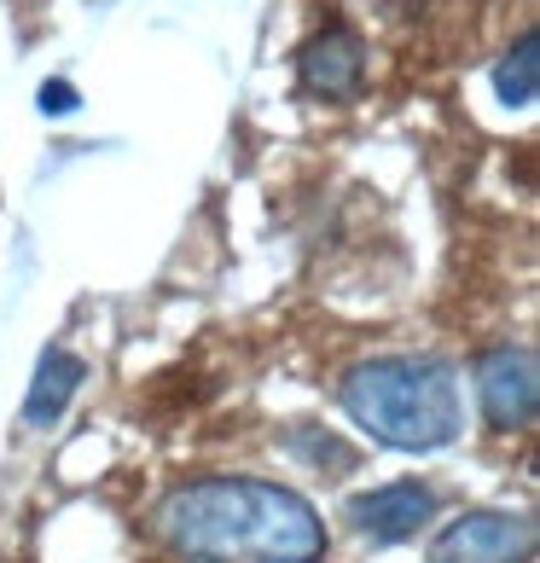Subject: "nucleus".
<instances>
[{
  "label": "nucleus",
  "mask_w": 540,
  "mask_h": 563,
  "mask_svg": "<svg viewBox=\"0 0 540 563\" xmlns=\"http://www.w3.org/2000/svg\"><path fill=\"white\" fill-rule=\"evenodd\" d=\"M157 540L192 563H315L326 534L302 494L279 483H216L175 488L152 517Z\"/></svg>",
  "instance_id": "nucleus-1"
},
{
  "label": "nucleus",
  "mask_w": 540,
  "mask_h": 563,
  "mask_svg": "<svg viewBox=\"0 0 540 563\" xmlns=\"http://www.w3.org/2000/svg\"><path fill=\"white\" fill-rule=\"evenodd\" d=\"M343 407L361 430L389 448H442L460 430V384L448 361L430 354H396V361H366L343 378Z\"/></svg>",
  "instance_id": "nucleus-2"
},
{
  "label": "nucleus",
  "mask_w": 540,
  "mask_h": 563,
  "mask_svg": "<svg viewBox=\"0 0 540 563\" xmlns=\"http://www.w3.org/2000/svg\"><path fill=\"white\" fill-rule=\"evenodd\" d=\"M436 563H529L535 558V523L517 511H471L448 523L430 547Z\"/></svg>",
  "instance_id": "nucleus-3"
},
{
  "label": "nucleus",
  "mask_w": 540,
  "mask_h": 563,
  "mask_svg": "<svg viewBox=\"0 0 540 563\" xmlns=\"http://www.w3.org/2000/svg\"><path fill=\"white\" fill-rule=\"evenodd\" d=\"M476 384H483V412H488L494 430H524V424H535V407H540L535 349H494V354H483Z\"/></svg>",
  "instance_id": "nucleus-4"
},
{
  "label": "nucleus",
  "mask_w": 540,
  "mask_h": 563,
  "mask_svg": "<svg viewBox=\"0 0 540 563\" xmlns=\"http://www.w3.org/2000/svg\"><path fill=\"white\" fill-rule=\"evenodd\" d=\"M297 65H302V81H308L315 93L343 99V93H355L361 76H366V47H361V35L349 30V24H326V30L297 53Z\"/></svg>",
  "instance_id": "nucleus-5"
},
{
  "label": "nucleus",
  "mask_w": 540,
  "mask_h": 563,
  "mask_svg": "<svg viewBox=\"0 0 540 563\" xmlns=\"http://www.w3.org/2000/svg\"><path fill=\"white\" fill-rule=\"evenodd\" d=\"M430 511H436V499H430V488H419V483L372 488V494H361L355 506H349L355 529H361L366 540H378V547H389V540H407V534H419V523H430Z\"/></svg>",
  "instance_id": "nucleus-6"
},
{
  "label": "nucleus",
  "mask_w": 540,
  "mask_h": 563,
  "mask_svg": "<svg viewBox=\"0 0 540 563\" xmlns=\"http://www.w3.org/2000/svg\"><path fill=\"white\" fill-rule=\"evenodd\" d=\"M81 378H88V372H81V361L70 349H47V354H41V372H35V389L24 401V419L30 424H53L58 412L70 407V395H76Z\"/></svg>",
  "instance_id": "nucleus-7"
},
{
  "label": "nucleus",
  "mask_w": 540,
  "mask_h": 563,
  "mask_svg": "<svg viewBox=\"0 0 540 563\" xmlns=\"http://www.w3.org/2000/svg\"><path fill=\"white\" fill-rule=\"evenodd\" d=\"M540 41H535V30L517 41V47L506 53V65H500V76H494V88H500V99L506 106H535V88H540Z\"/></svg>",
  "instance_id": "nucleus-8"
},
{
  "label": "nucleus",
  "mask_w": 540,
  "mask_h": 563,
  "mask_svg": "<svg viewBox=\"0 0 540 563\" xmlns=\"http://www.w3.org/2000/svg\"><path fill=\"white\" fill-rule=\"evenodd\" d=\"M41 111H47V117L76 111V88H70V81H47V88H41Z\"/></svg>",
  "instance_id": "nucleus-9"
}]
</instances>
